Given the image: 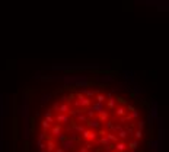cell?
<instances>
[{"label":"cell","mask_w":169,"mask_h":152,"mask_svg":"<svg viewBox=\"0 0 169 152\" xmlns=\"http://www.w3.org/2000/svg\"><path fill=\"white\" fill-rule=\"evenodd\" d=\"M112 152H117V151H115V149H114V151H112Z\"/></svg>","instance_id":"47"},{"label":"cell","mask_w":169,"mask_h":152,"mask_svg":"<svg viewBox=\"0 0 169 152\" xmlns=\"http://www.w3.org/2000/svg\"><path fill=\"white\" fill-rule=\"evenodd\" d=\"M51 98H53V95H51V94H42V95H41V105L44 107L47 103H50Z\"/></svg>","instance_id":"21"},{"label":"cell","mask_w":169,"mask_h":152,"mask_svg":"<svg viewBox=\"0 0 169 152\" xmlns=\"http://www.w3.org/2000/svg\"><path fill=\"white\" fill-rule=\"evenodd\" d=\"M13 139L15 141L18 139V119H16V116L13 117Z\"/></svg>","instance_id":"29"},{"label":"cell","mask_w":169,"mask_h":152,"mask_svg":"<svg viewBox=\"0 0 169 152\" xmlns=\"http://www.w3.org/2000/svg\"><path fill=\"white\" fill-rule=\"evenodd\" d=\"M84 126H86V129L89 130H93V132H98L99 129H102V124L98 121V119H89L86 123H84Z\"/></svg>","instance_id":"2"},{"label":"cell","mask_w":169,"mask_h":152,"mask_svg":"<svg viewBox=\"0 0 169 152\" xmlns=\"http://www.w3.org/2000/svg\"><path fill=\"white\" fill-rule=\"evenodd\" d=\"M154 121H156V126H158V129H163V126H165V120H163V117L159 116Z\"/></svg>","instance_id":"31"},{"label":"cell","mask_w":169,"mask_h":152,"mask_svg":"<svg viewBox=\"0 0 169 152\" xmlns=\"http://www.w3.org/2000/svg\"><path fill=\"white\" fill-rule=\"evenodd\" d=\"M146 126H147V127H149V132L152 133V130H153V126H154V120L149 116V114H147V120H146Z\"/></svg>","instance_id":"27"},{"label":"cell","mask_w":169,"mask_h":152,"mask_svg":"<svg viewBox=\"0 0 169 152\" xmlns=\"http://www.w3.org/2000/svg\"><path fill=\"white\" fill-rule=\"evenodd\" d=\"M70 108H71V107H70L69 104H60V107H58V113H61V114H67Z\"/></svg>","instance_id":"26"},{"label":"cell","mask_w":169,"mask_h":152,"mask_svg":"<svg viewBox=\"0 0 169 152\" xmlns=\"http://www.w3.org/2000/svg\"><path fill=\"white\" fill-rule=\"evenodd\" d=\"M41 127H42V132H45V133H47L48 130L51 129V124H50V123H47L45 120H42V121H41Z\"/></svg>","instance_id":"32"},{"label":"cell","mask_w":169,"mask_h":152,"mask_svg":"<svg viewBox=\"0 0 169 152\" xmlns=\"http://www.w3.org/2000/svg\"><path fill=\"white\" fill-rule=\"evenodd\" d=\"M114 149H115L117 152H127V142L118 141V142L114 145Z\"/></svg>","instance_id":"13"},{"label":"cell","mask_w":169,"mask_h":152,"mask_svg":"<svg viewBox=\"0 0 169 152\" xmlns=\"http://www.w3.org/2000/svg\"><path fill=\"white\" fill-rule=\"evenodd\" d=\"M139 146H140V142L136 141V139H133V141H128L127 142V151H130V152H136L139 149Z\"/></svg>","instance_id":"10"},{"label":"cell","mask_w":169,"mask_h":152,"mask_svg":"<svg viewBox=\"0 0 169 152\" xmlns=\"http://www.w3.org/2000/svg\"><path fill=\"white\" fill-rule=\"evenodd\" d=\"M105 107H106V110H111V111H114V110H115V107H117L115 97H112V98H108V99L105 101Z\"/></svg>","instance_id":"14"},{"label":"cell","mask_w":169,"mask_h":152,"mask_svg":"<svg viewBox=\"0 0 169 152\" xmlns=\"http://www.w3.org/2000/svg\"><path fill=\"white\" fill-rule=\"evenodd\" d=\"M44 117H54V111L50 108V110H47L45 113H44Z\"/></svg>","instance_id":"39"},{"label":"cell","mask_w":169,"mask_h":152,"mask_svg":"<svg viewBox=\"0 0 169 152\" xmlns=\"http://www.w3.org/2000/svg\"><path fill=\"white\" fill-rule=\"evenodd\" d=\"M57 146H58V145L53 141V139L48 137V141H47V143H45V151H47V152H54Z\"/></svg>","instance_id":"12"},{"label":"cell","mask_w":169,"mask_h":152,"mask_svg":"<svg viewBox=\"0 0 169 152\" xmlns=\"http://www.w3.org/2000/svg\"><path fill=\"white\" fill-rule=\"evenodd\" d=\"M123 75H124V79L125 81H133V78H134V76H133V75H134V72H131V70H124L123 72Z\"/></svg>","instance_id":"30"},{"label":"cell","mask_w":169,"mask_h":152,"mask_svg":"<svg viewBox=\"0 0 169 152\" xmlns=\"http://www.w3.org/2000/svg\"><path fill=\"white\" fill-rule=\"evenodd\" d=\"M0 152H3V141H0Z\"/></svg>","instance_id":"46"},{"label":"cell","mask_w":169,"mask_h":152,"mask_svg":"<svg viewBox=\"0 0 169 152\" xmlns=\"http://www.w3.org/2000/svg\"><path fill=\"white\" fill-rule=\"evenodd\" d=\"M89 152H90V151H89Z\"/></svg>","instance_id":"48"},{"label":"cell","mask_w":169,"mask_h":152,"mask_svg":"<svg viewBox=\"0 0 169 152\" xmlns=\"http://www.w3.org/2000/svg\"><path fill=\"white\" fill-rule=\"evenodd\" d=\"M159 142L156 141V139H150V142H149V152H156L159 149Z\"/></svg>","instance_id":"18"},{"label":"cell","mask_w":169,"mask_h":152,"mask_svg":"<svg viewBox=\"0 0 169 152\" xmlns=\"http://www.w3.org/2000/svg\"><path fill=\"white\" fill-rule=\"evenodd\" d=\"M124 129V126H121V124H114V127H112V130H111V133H118V132H121Z\"/></svg>","instance_id":"33"},{"label":"cell","mask_w":169,"mask_h":152,"mask_svg":"<svg viewBox=\"0 0 169 152\" xmlns=\"http://www.w3.org/2000/svg\"><path fill=\"white\" fill-rule=\"evenodd\" d=\"M105 127H106V133H108V132H111L112 127H114V121H112V120H108V121L105 123Z\"/></svg>","instance_id":"36"},{"label":"cell","mask_w":169,"mask_h":152,"mask_svg":"<svg viewBox=\"0 0 169 152\" xmlns=\"http://www.w3.org/2000/svg\"><path fill=\"white\" fill-rule=\"evenodd\" d=\"M114 81H115V78L112 73H105L102 76H96V82H99V83H111Z\"/></svg>","instance_id":"5"},{"label":"cell","mask_w":169,"mask_h":152,"mask_svg":"<svg viewBox=\"0 0 169 152\" xmlns=\"http://www.w3.org/2000/svg\"><path fill=\"white\" fill-rule=\"evenodd\" d=\"M95 114H101V113H104V111H106V107H105V104H99V103H95V101H92V104H90V107H89Z\"/></svg>","instance_id":"7"},{"label":"cell","mask_w":169,"mask_h":152,"mask_svg":"<svg viewBox=\"0 0 169 152\" xmlns=\"http://www.w3.org/2000/svg\"><path fill=\"white\" fill-rule=\"evenodd\" d=\"M75 146H76V142H73V141H71V139H66V141L61 143V145H60V148H61L64 152H71V151H73L75 149Z\"/></svg>","instance_id":"6"},{"label":"cell","mask_w":169,"mask_h":152,"mask_svg":"<svg viewBox=\"0 0 169 152\" xmlns=\"http://www.w3.org/2000/svg\"><path fill=\"white\" fill-rule=\"evenodd\" d=\"M67 137H69V136H67L66 133H60V135L57 136V141H58V143H60V145H61V143H63V142L66 141Z\"/></svg>","instance_id":"35"},{"label":"cell","mask_w":169,"mask_h":152,"mask_svg":"<svg viewBox=\"0 0 169 152\" xmlns=\"http://www.w3.org/2000/svg\"><path fill=\"white\" fill-rule=\"evenodd\" d=\"M70 117L67 116V114H61V113H57V116L54 117V121L55 124H60V126H64V124H69L70 123Z\"/></svg>","instance_id":"4"},{"label":"cell","mask_w":169,"mask_h":152,"mask_svg":"<svg viewBox=\"0 0 169 152\" xmlns=\"http://www.w3.org/2000/svg\"><path fill=\"white\" fill-rule=\"evenodd\" d=\"M144 91L141 89V86L140 85H137V83H134V88L130 91V94H131V97H134V98H140V95L143 94Z\"/></svg>","instance_id":"11"},{"label":"cell","mask_w":169,"mask_h":152,"mask_svg":"<svg viewBox=\"0 0 169 152\" xmlns=\"http://www.w3.org/2000/svg\"><path fill=\"white\" fill-rule=\"evenodd\" d=\"M48 137H47V133L45 132H40L37 135V143H41V142H47Z\"/></svg>","instance_id":"23"},{"label":"cell","mask_w":169,"mask_h":152,"mask_svg":"<svg viewBox=\"0 0 169 152\" xmlns=\"http://www.w3.org/2000/svg\"><path fill=\"white\" fill-rule=\"evenodd\" d=\"M117 137H118V141H124V142H127V137H128V133L123 129L121 132H118L117 133Z\"/></svg>","instance_id":"25"},{"label":"cell","mask_w":169,"mask_h":152,"mask_svg":"<svg viewBox=\"0 0 169 152\" xmlns=\"http://www.w3.org/2000/svg\"><path fill=\"white\" fill-rule=\"evenodd\" d=\"M79 152H89V151L84 148V146H79Z\"/></svg>","instance_id":"43"},{"label":"cell","mask_w":169,"mask_h":152,"mask_svg":"<svg viewBox=\"0 0 169 152\" xmlns=\"http://www.w3.org/2000/svg\"><path fill=\"white\" fill-rule=\"evenodd\" d=\"M82 139H83V141H89V142L95 143L96 139H98V135H96V132H93V130L86 129V130L82 133Z\"/></svg>","instance_id":"3"},{"label":"cell","mask_w":169,"mask_h":152,"mask_svg":"<svg viewBox=\"0 0 169 152\" xmlns=\"http://www.w3.org/2000/svg\"><path fill=\"white\" fill-rule=\"evenodd\" d=\"M134 126H136V127H137V130H144V129H146V121H144V120H137V121H134Z\"/></svg>","instance_id":"24"},{"label":"cell","mask_w":169,"mask_h":152,"mask_svg":"<svg viewBox=\"0 0 169 152\" xmlns=\"http://www.w3.org/2000/svg\"><path fill=\"white\" fill-rule=\"evenodd\" d=\"M98 121L102 124V123H106L108 120H110V114H108V111H104V113H101V114H98Z\"/></svg>","instance_id":"19"},{"label":"cell","mask_w":169,"mask_h":152,"mask_svg":"<svg viewBox=\"0 0 169 152\" xmlns=\"http://www.w3.org/2000/svg\"><path fill=\"white\" fill-rule=\"evenodd\" d=\"M93 101H95V103H99V104H105V101H106L105 94H102V92L96 94V95H95V98H93Z\"/></svg>","instance_id":"20"},{"label":"cell","mask_w":169,"mask_h":152,"mask_svg":"<svg viewBox=\"0 0 169 152\" xmlns=\"http://www.w3.org/2000/svg\"><path fill=\"white\" fill-rule=\"evenodd\" d=\"M133 136H134V139H136V141H141V139H143V136H144V133L141 132V130H137V129H134V133H133Z\"/></svg>","instance_id":"28"},{"label":"cell","mask_w":169,"mask_h":152,"mask_svg":"<svg viewBox=\"0 0 169 152\" xmlns=\"http://www.w3.org/2000/svg\"><path fill=\"white\" fill-rule=\"evenodd\" d=\"M84 148H86L88 151H90V149H93V143L92 142H89V141H84V145H83Z\"/></svg>","instance_id":"38"},{"label":"cell","mask_w":169,"mask_h":152,"mask_svg":"<svg viewBox=\"0 0 169 152\" xmlns=\"http://www.w3.org/2000/svg\"><path fill=\"white\" fill-rule=\"evenodd\" d=\"M54 152H64V151H63V149H61V148H60V146H57V148H55V151H54Z\"/></svg>","instance_id":"44"},{"label":"cell","mask_w":169,"mask_h":152,"mask_svg":"<svg viewBox=\"0 0 169 152\" xmlns=\"http://www.w3.org/2000/svg\"><path fill=\"white\" fill-rule=\"evenodd\" d=\"M55 81L63 82L64 88L73 89V88H88L92 85V82L89 81L88 75H82V73H71V75H63V76H57Z\"/></svg>","instance_id":"1"},{"label":"cell","mask_w":169,"mask_h":152,"mask_svg":"<svg viewBox=\"0 0 169 152\" xmlns=\"http://www.w3.org/2000/svg\"><path fill=\"white\" fill-rule=\"evenodd\" d=\"M79 92H82V94L86 97L88 99H92V101H93L95 95H96V94H99L101 91H99V89H98V91H93V89H80Z\"/></svg>","instance_id":"9"},{"label":"cell","mask_w":169,"mask_h":152,"mask_svg":"<svg viewBox=\"0 0 169 152\" xmlns=\"http://www.w3.org/2000/svg\"><path fill=\"white\" fill-rule=\"evenodd\" d=\"M3 98H5V97H3V94H0V105L3 104Z\"/></svg>","instance_id":"45"},{"label":"cell","mask_w":169,"mask_h":152,"mask_svg":"<svg viewBox=\"0 0 169 152\" xmlns=\"http://www.w3.org/2000/svg\"><path fill=\"white\" fill-rule=\"evenodd\" d=\"M58 107H60V103H58V101H55V103L53 104V107H51V110H53V111H57V113H58Z\"/></svg>","instance_id":"40"},{"label":"cell","mask_w":169,"mask_h":152,"mask_svg":"<svg viewBox=\"0 0 169 152\" xmlns=\"http://www.w3.org/2000/svg\"><path fill=\"white\" fill-rule=\"evenodd\" d=\"M44 120H45L47 123H50V124L54 123V117H44Z\"/></svg>","instance_id":"42"},{"label":"cell","mask_w":169,"mask_h":152,"mask_svg":"<svg viewBox=\"0 0 169 152\" xmlns=\"http://www.w3.org/2000/svg\"><path fill=\"white\" fill-rule=\"evenodd\" d=\"M149 116L153 119V120H156L159 117V111H158V101H153L152 103V107L149 108Z\"/></svg>","instance_id":"8"},{"label":"cell","mask_w":169,"mask_h":152,"mask_svg":"<svg viewBox=\"0 0 169 152\" xmlns=\"http://www.w3.org/2000/svg\"><path fill=\"white\" fill-rule=\"evenodd\" d=\"M69 139H71L73 142H79V136H77V133H75V132H71V133H70Z\"/></svg>","instance_id":"37"},{"label":"cell","mask_w":169,"mask_h":152,"mask_svg":"<svg viewBox=\"0 0 169 152\" xmlns=\"http://www.w3.org/2000/svg\"><path fill=\"white\" fill-rule=\"evenodd\" d=\"M75 120H76V123H79V124H84L88 121V119H86V116H84V110H82L77 116L75 117Z\"/></svg>","instance_id":"17"},{"label":"cell","mask_w":169,"mask_h":152,"mask_svg":"<svg viewBox=\"0 0 169 152\" xmlns=\"http://www.w3.org/2000/svg\"><path fill=\"white\" fill-rule=\"evenodd\" d=\"M168 9H169V7H168V6H166V5H165V6H163V5H162V3H159V7H158V10H159V12H162V10H165V12H166V10H168Z\"/></svg>","instance_id":"41"},{"label":"cell","mask_w":169,"mask_h":152,"mask_svg":"<svg viewBox=\"0 0 169 152\" xmlns=\"http://www.w3.org/2000/svg\"><path fill=\"white\" fill-rule=\"evenodd\" d=\"M105 137H106V139H108V141H110L111 143H114V145L118 142V137H117V135H114V133H111V132H108V133L105 135Z\"/></svg>","instance_id":"22"},{"label":"cell","mask_w":169,"mask_h":152,"mask_svg":"<svg viewBox=\"0 0 169 152\" xmlns=\"http://www.w3.org/2000/svg\"><path fill=\"white\" fill-rule=\"evenodd\" d=\"M114 114H115L117 117H123V116H125V114H127L125 107H124V105H117L115 110H114Z\"/></svg>","instance_id":"16"},{"label":"cell","mask_w":169,"mask_h":152,"mask_svg":"<svg viewBox=\"0 0 169 152\" xmlns=\"http://www.w3.org/2000/svg\"><path fill=\"white\" fill-rule=\"evenodd\" d=\"M118 121H119V123H125V121L131 123L133 120H131V117L128 116V114H125V116H123V117H118Z\"/></svg>","instance_id":"34"},{"label":"cell","mask_w":169,"mask_h":152,"mask_svg":"<svg viewBox=\"0 0 169 152\" xmlns=\"http://www.w3.org/2000/svg\"><path fill=\"white\" fill-rule=\"evenodd\" d=\"M51 135L54 136V137H57L60 133H63V126H60V124H54V126H51Z\"/></svg>","instance_id":"15"}]
</instances>
